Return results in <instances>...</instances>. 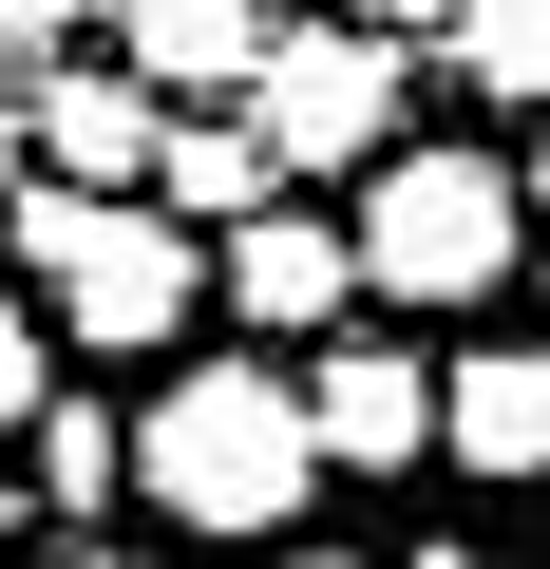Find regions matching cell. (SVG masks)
<instances>
[{"label": "cell", "instance_id": "1", "mask_svg": "<svg viewBox=\"0 0 550 569\" xmlns=\"http://www.w3.org/2000/svg\"><path fill=\"white\" fill-rule=\"evenodd\" d=\"M133 493H171V531H286V512L323 493L286 361H190V380H152V418H133Z\"/></svg>", "mask_w": 550, "mask_h": 569}, {"label": "cell", "instance_id": "2", "mask_svg": "<svg viewBox=\"0 0 550 569\" xmlns=\"http://www.w3.org/2000/svg\"><path fill=\"white\" fill-rule=\"evenodd\" d=\"M342 266L399 284V305H493V284H512V171L493 152H380Z\"/></svg>", "mask_w": 550, "mask_h": 569}, {"label": "cell", "instance_id": "3", "mask_svg": "<svg viewBox=\"0 0 550 569\" xmlns=\"http://www.w3.org/2000/svg\"><path fill=\"white\" fill-rule=\"evenodd\" d=\"M247 152L266 171H380L399 152V39H361V20H304V39H266V77H247Z\"/></svg>", "mask_w": 550, "mask_h": 569}, {"label": "cell", "instance_id": "4", "mask_svg": "<svg viewBox=\"0 0 550 569\" xmlns=\"http://www.w3.org/2000/svg\"><path fill=\"white\" fill-rule=\"evenodd\" d=\"M190 305H209V247L152 228V209H96V228L58 247V342H114V361H133V342H171Z\"/></svg>", "mask_w": 550, "mask_h": 569}, {"label": "cell", "instance_id": "5", "mask_svg": "<svg viewBox=\"0 0 550 569\" xmlns=\"http://www.w3.org/2000/svg\"><path fill=\"white\" fill-rule=\"evenodd\" d=\"M286 399H304V456H342V475H399L437 437V380L399 342H323V380H286Z\"/></svg>", "mask_w": 550, "mask_h": 569}, {"label": "cell", "instance_id": "6", "mask_svg": "<svg viewBox=\"0 0 550 569\" xmlns=\"http://www.w3.org/2000/svg\"><path fill=\"white\" fill-rule=\"evenodd\" d=\"M114 77L171 114V96H247L266 77V0H114Z\"/></svg>", "mask_w": 550, "mask_h": 569}, {"label": "cell", "instance_id": "7", "mask_svg": "<svg viewBox=\"0 0 550 569\" xmlns=\"http://www.w3.org/2000/svg\"><path fill=\"white\" fill-rule=\"evenodd\" d=\"M342 284H361V266H342V228H323V209H247V228H228V305H247L266 342L342 323Z\"/></svg>", "mask_w": 550, "mask_h": 569}, {"label": "cell", "instance_id": "8", "mask_svg": "<svg viewBox=\"0 0 550 569\" xmlns=\"http://www.w3.org/2000/svg\"><path fill=\"white\" fill-rule=\"evenodd\" d=\"M437 437H456L474 475H550V342H474V361L437 380Z\"/></svg>", "mask_w": 550, "mask_h": 569}, {"label": "cell", "instance_id": "9", "mask_svg": "<svg viewBox=\"0 0 550 569\" xmlns=\"http://www.w3.org/2000/svg\"><path fill=\"white\" fill-rule=\"evenodd\" d=\"M247 209H286V171L247 152V114H171V133H152V228L209 247V228H247Z\"/></svg>", "mask_w": 550, "mask_h": 569}, {"label": "cell", "instance_id": "10", "mask_svg": "<svg viewBox=\"0 0 550 569\" xmlns=\"http://www.w3.org/2000/svg\"><path fill=\"white\" fill-rule=\"evenodd\" d=\"M152 96L133 77H39V152H58V190H96V209H133V171H152Z\"/></svg>", "mask_w": 550, "mask_h": 569}, {"label": "cell", "instance_id": "11", "mask_svg": "<svg viewBox=\"0 0 550 569\" xmlns=\"http://www.w3.org/2000/svg\"><path fill=\"white\" fill-rule=\"evenodd\" d=\"M456 77L474 96H550V0H456Z\"/></svg>", "mask_w": 550, "mask_h": 569}, {"label": "cell", "instance_id": "12", "mask_svg": "<svg viewBox=\"0 0 550 569\" xmlns=\"http://www.w3.org/2000/svg\"><path fill=\"white\" fill-rule=\"evenodd\" d=\"M39 475H58V493L96 512V493L133 475V418H96V399H39Z\"/></svg>", "mask_w": 550, "mask_h": 569}, {"label": "cell", "instance_id": "13", "mask_svg": "<svg viewBox=\"0 0 550 569\" xmlns=\"http://www.w3.org/2000/svg\"><path fill=\"white\" fill-rule=\"evenodd\" d=\"M0 209H20V266H39V284H58V247L96 228V190H0Z\"/></svg>", "mask_w": 550, "mask_h": 569}, {"label": "cell", "instance_id": "14", "mask_svg": "<svg viewBox=\"0 0 550 569\" xmlns=\"http://www.w3.org/2000/svg\"><path fill=\"white\" fill-rule=\"evenodd\" d=\"M20 418H39V323L0 305V437H20Z\"/></svg>", "mask_w": 550, "mask_h": 569}, {"label": "cell", "instance_id": "15", "mask_svg": "<svg viewBox=\"0 0 550 569\" xmlns=\"http://www.w3.org/2000/svg\"><path fill=\"white\" fill-rule=\"evenodd\" d=\"M39 20H58V0H0V58H20V39H39Z\"/></svg>", "mask_w": 550, "mask_h": 569}, {"label": "cell", "instance_id": "16", "mask_svg": "<svg viewBox=\"0 0 550 569\" xmlns=\"http://www.w3.org/2000/svg\"><path fill=\"white\" fill-rule=\"evenodd\" d=\"M512 190H531V209H550V152H531V171H512Z\"/></svg>", "mask_w": 550, "mask_h": 569}, {"label": "cell", "instance_id": "17", "mask_svg": "<svg viewBox=\"0 0 550 569\" xmlns=\"http://www.w3.org/2000/svg\"><path fill=\"white\" fill-rule=\"evenodd\" d=\"M286 569H342V550H286Z\"/></svg>", "mask_w": 550, "mask_h": 569}, {"label": "cell", "instance_id": "18", "mask_svg": "<svg viewBox=\"0 0 550 569\" xmlns=\"http://www.w3.org/2000/svg\"><path fill=\"white\" fill-rule=\"evenodd\" d=\"M0 531H20V493H0Z\"/></svg>", "mask_w": 550, "mask_h": 569}, {"label": "cell", "instance_id": "19", "mask_svg": "<svg viewBox=\"0 0 550 569\" xmlns=\"http://www.w3.org/2000/svg\"><path fill=\"white\" fill-rule=\"evenodd\" d=\"M96 569H133V550H96Z\"/></svg>", "mask_w": 550, "mask_h": 569}]
</instances>
